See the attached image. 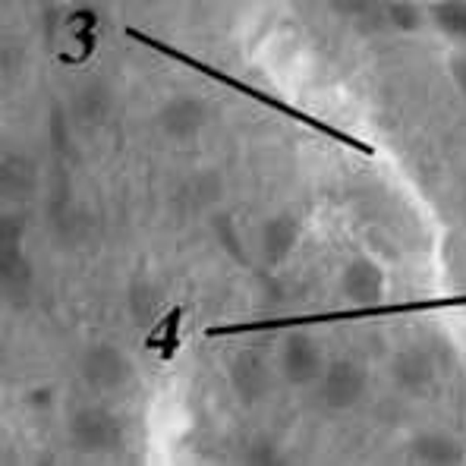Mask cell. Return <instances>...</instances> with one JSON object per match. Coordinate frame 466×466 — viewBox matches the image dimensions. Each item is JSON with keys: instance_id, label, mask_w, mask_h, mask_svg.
I'll list each match as a JSON object with an SVG mask.
<instances>
[{"instance_id": "1", "label": "cell", "mask_w": 466, "mask_h": 466, "mask_svg": "<svg viewBox=\"0 0 466 466\" xmlns=\"http://www.w3.org/2000/svg\"><path fill=\"white\" fill-rule=\"evenodd\" d=\"M66 435L70 444L86 457H111L127 444V426L114 410L101 407V403H88L79 407L66 422Z\"/></svg>"}, {"instance_id": "2", "label": "cell", "mask_w": 466, "mask_h": 466, "mask_svg": "<svg viewBox=\"0 0 466 466\" xmlns=\"http://www.w3.org/2000/svg\"><path fill=\"white\" fill-rule=\"evenodd\" d=\"M79 379L86 381L88 390L95 394H120L123 388H129L136 381V366L127 353L116 344H92L82 350L79 356Z\"/></svg>"}, {"instance_id": "3", "label": "cell", "mask_w": 466, "mask_h": 466, "mask_svg": "<svg viewBox=\"0 0 466 466\" xmlns=\"http://www.w3.org/2000/svg\"><path fill=\"white\" fill-rule=\"evenodd\" d=\"M319 388V403L328 410V413H350L362 403L369 390V372L360 360H350V356H340V360H331L321 372V379L315 381Z\"/></svg>"}, {"instance_id": "4", "label": "cell", "mask_w": 466, "mask_h": 466, "mask_svg": "<svg viewBox=\"0 0 466 466\" xmlns=\"http://www.w3.org/2000/svg\"><path fill=\"white\" fill-rule=\"evenodd\" d=\"M325 353H321V344L312 331L306 328H297V331L284 334L280 340V353H278V372L280 379L290 388H312L315 381L325 372Z\"/></svg>"}, {"instance_id": "5", "label": "cell", "mask_w": 466, "mask_h": 466, "mask_svg": "<svg viewBox=\"0 0 466 466\" xmlns=\"http://www.w3.org/2000/svg\"><path fill=\"white\" fill-rule=\"evenodd\" d=\"M157 123V133L170 142H193L198 136L208 129L211 123V105L202 98V95L193 92H180V95H170L155 114Z\"/></svg>"}, {"instance_id": "6", "label": "cell", "mask_w": 466, "mask_h": 466, "mask_svg": "<svg viewBox=\"0 0 466 466\" xmlns=\"http://www.w3.org/2000/svg\"><path fill=\"white\" fill-rule=\"evenodd\" d=\"M338 290L356 309H369V306H379L388 293V274L375 258L356 256L340 268Z\"/></svg>"}, {"instance_id": "7", "label": "cell", "mask_w": 466, "mask_h": 466, "mask_svg": "<svg viewBox=\"0 0 466 466\" xmlns=\"http://www.w3.org/2000/svg\"><path fill=\"white\" fill-rule=\"evenodd\" d=\"M228 385L243 407H256L271 390V369L256 350H243L228 362Z\"/></svg>"}, {"instance_id": "8", "label": "cell", "mask_w": 466, "mask_h": 466, "mask_svg": "<svg viewBox=\"0 0 466 466\" xmlns=\"http://www.w3.org/2000/svg\"><path fill=\"white\" fill-rule=\"evenodd\" d=\"M390 381L410 397H422L438 385V362L426 347H403L390 360Z\"/></svg>"}, {"instance_id": "9", "label": "cell", "mask_w": 466, "mask_h": 466, "mask_svg": "<svg viewBox=\"0 0 466 466\" xmlns=\"http://www.w3.org/2000/svg\"><path fill=\"white\" fill-rule=\"evenodd\" d=\"M299 239H303V221L297 215L280 211V215L265 218L258 228V252H262L265 265H271V268L284 265L297 252Z\"/></svg>"}, {"instance_id": "10", "label": "cell", "mask_w": 466, "mask_h": 466, "mask_svg": "<svg viewBox=\"0 0 466 466\" xmlns=\"http://www.w3.org/2000/svg\"><path fill=\"white\" fill-rule=\"evenodd\" d=\"M410 457L422 466H457L466 461V444L444 429H426L410 438Z\"/></svg>"}, {"instance_id": "11", "label": "cell", "mask_w": 466, "mask_h": 466, "mask_svg": "<svg viewBox=\"0 0 466 466\" xmlns=\"http://www.w3.org/2000/svg\"><path fill=\"white\" fill-rule=\"evenodd\" d=\"M111 107H114V95L105 82H88L76 92L73 98V116L86 127H98L111 116Z\"/></svg>"}, {"instance_id": "12", "label": "cell", "mask_w": 466, "mask_h": 466, "mask_svg": "<svg viewBox=\"0 0 466 466\" xmlns=\"http://www.w3.org/2000/svg\"><path fill=\"white\" fill-rule=\"evenodd\" d=\"M429 23L448 41L466 47V0H431Z\"/></svg>"}, {"instance_id": "13", "label": "cell", "mask_w": 466, "mask_h": 466, "mask_svg": "<svg viewBox=\"0 0 466 466\" xmlns=\"http://www.w3.org/2000/svg\"><path fill=\"white\" fill-rule=\"evenodd\" d=\"M429 23V6H422L420 0H385V25L397 32H420Z\"/></svg>"}, {"instance_id": "14", "label": "cell", "mask_w": 466, "mask_h": 466, "mask_svg": "<svg viewBox=\"0 0 466 466\" xmlns=\"http://www.w3.org/2000/svg\"><path fill=\"white\" fill-rule=\"evenodd\" d=\"M35 189V164L25 157H6L4 161V193L10 198H23Z\"/></svg>"}, {"instance_id": "15", "label": "cell", "mask_w": 466, "mask_h": 466, "mask_svg": "<svg viewBox=\"0 0 466 466\" xmlns=\"http://www.w3.org/2000/svg\"><path fill=\"white\" fill-rule=\"evenodd\" d=\"M334 13L360 25H385V0H331Z\"/></svg>"}, {"instance_id": "16", "label": "cell", "mask_w": 466, "mask_h": 466, "mask_svg": "<svg viewBox=\"0 0 466 466\" xmlns=\"http://www.w3.org/2000/svg\"><path fill=\"white\" fill-rule=\"evenodd\" d=\"M451 79H454V86H457V92L466 98V51H461L457 57H451Z\"/></svg>"}, {"instance_id": "17", "label": "cell", "mask_w": 466, "mask_h": 466, "mask_svg": "<svg viewBox=\"0 0 466 466\" xmlns=\"http://www.w3.org/2000/svg\"><path fill=\"white\" fill-rule=\"evenodd\" d=\"M54 403V390L51 388H35L25 394V407L29 410H41V407H51Z\"/></svg>"}]
</instances>
